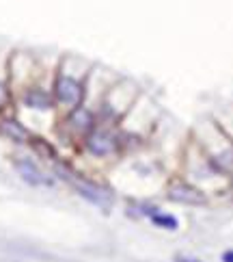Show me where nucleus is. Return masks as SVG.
Wrapping results in <instances>:
<instances>
[{
    "instance_id": "1",
    "label": "nucleus",
    "mask_w": 233,
    "mask_h": 262,
    "mask_svg": "<svg viewBox=\"0 0 233 262\" xmlns=\"http://www.w3.org/2000/svg\"><path fill=\"white\" fill-rule=\"evenodd\" d=\"M93 65L73 54H65L59 59L57 68L52 70L50 87L57 100L59 113L71 111L87 102V87Z\"/></svg>"
},
{
    "instance_id": "2",
    "label": "nucleus",
    "mask_w": 233,
    "mask_h": 262,
    "mask_svg": "<svg viewBox=\"0 0 233 262\" xmlns=\"http://www.w3.org/2000/svg\"><path fill=\"white\" fill-rule=\"evenodd\" d=\"M52 176L57 178V182H65L69 184L73 193L82 198L87 204L95 206L101 212H110L117 204V193L110 184H106L104 180H97V178H91L89 173L80 171L71 161H67L65 156H61L59 161H54L50 165Z\"/></svg>"
},
{
    "instance_id": "3",
    "label": "nucleus",
    "mask_w": 233,
    "mask_h": 262,
    "mask_svg": "<svg viewBox=\"0 0 233 262\" xmlns=\"http://www.w3.org/2000/svg\"><path fill=\"white\" fill-rule=\"evenodd\" d=\"M138 98H141V89H138L136 82L127 78H117L95 104L97 124L119 128Z\"/></svg>"
},
{
    "instance_id": "4",
    "label": "nucleus",
    "mask_w": 233,
    "mask_h": 262,
    "mask_svg": "<svg viewBox=\"0 0 233 262\" xmlns=\"http://www.w3.org/2000/svg\"><path fill=\"white\" fill-rule=\"evenodd\" d=\"M192 141L203 149V154L214 163L218 171H222L227 178L233 176V141L218 121L201 124V128L192 135Z\"/></svg>"
},
{
    "instance_id": "5",
    "label": "nucleus",
    "mask_w": 233,
    "mask_h": 262,
    "mask_svg": "<svg viewBox=\"0 0 233 262\" xmlns=\"http://www.w3.org/2000/svg\"><path fill=\"white\" fill-rule=\"evenodd\" d=\"M50 80H45V76L37 78L33 82H26L24 87L15 89V102H13V111L17 115H48L50 119L59 117V108H57V100L50 87Z\"/></svg>"
},
{
    "instance_id": "6",
    "label": "nucleus",
    "mask_w": 233,
    "mask_h": 262,
    "mask_svg": "<svg viewBox=\"0 0 233 262\" xmlns=\"http://www.w3.org/2000/svg\"><path fill=\"white\" fill-rule=\"evenodd\" d=\"M182 178H186V180L192 182L194 186H199V189L205 191L208 195L216 189V184H220V182L227 184V180H229L225 173L218 171L216 167H214V163L203 154V149L194 143L192 139L184 149Z\"/></svg>"
},
{
    "instance_id": "7",
    "label": "nucleus",
    "mask_w": 233,
    "mask_h": 262,
    "mask_svg": "<svg viewBox=\"0 0 233 262\" xmlns=\"http://www.w3.org/2000/svg\"><path fill=\"white\" fill-rule=\"evenodd\" d=\"M78 152L93 163H115L123 158L121 147V130L115 126L97 124L76 147Z\"/></svg>"
},
{
    "instance_id": "8",
    "label": "nucleus",
    "mask_w": 233,
    "mask_h": 262,
    "mask_svg": "<svg viewBox=\"0 0 233 262\" xmlns=\"http://www.w3.org/2000/svg\"><path fill=\"white\" fill-rule=\"evenodd\" d=\"M95 126H97L95 106L85 102V104H80L71 111L59 113L57 121H54V135H57L59 141H65L69 147H78L82 139Z\"/></svg>"
},
{
    "instance_id": "9",
    "label": "nucleus",
    "mask_w": 233,
    "mask_h": 262,
    "mask_svg": "<svg viewBox=\"0 0 233 262\" xmlns=\"http://www.w3.org/2000/svg\"><path fill=\"white\" fill-rule=\"evenodd\" d=\"M11 165L15 173L20 176V180L33 189H52L57 184V178L52 176V171L45 169L41 161H37L33 154H15L11 156Z\"/></svg>"
},
{
    "instance_id": "10",
    "label": "nucleus",
    "mask_w": 233,
    "mask_h": 262,
    "mask_svg": "<svg viewBox=\"0 0 233 262\" xmlns=\"http://www.w3.org/2000/svg\"><path fill=\"white\" fill-rule=\"evenodd\" d=\"M164 198L173 204H179V206H205L210 202L208 193L201 191L199 186H194L192 182H188L182 176H175V178L166 180Z\"/></svg>"
},
{
    "instance_id": "11",
    "label": "nucleus",
    "mask_w": 233,
    "mask_h": 262,
    "mask_svg": "<svg viewBox=\"0 0 233 262\" xmlns=\"http://www.w3.org/2000/svg\"><path fill=\"white\" fill-rule=\"evenodd\" d=\"M33 137V128L15 113V111H7L0 113V139H5L11 145L26 147Z\"/></svg>"
},
{
    "instance_id": "12",
    "label": "nucleus",
    "mask_w": 233,
    "mask_h": 262,
    "mask_svg": "<svg viewBox=\"0 0 233 262\" xmlns=\"http://www.w3.org/2000/svg\"><path fill=\"white\" fill-rule=\"evenodd\" d=\"M31 149V154L35 156V158H39L41 163H48V165H52L54 161H59L61 158V149H59V145L52 141V139H48L45 135H37V133H33V137H31V141H29V145H26Z\"/></svg>"
},
{
    "instance_id": "13",
    "label": "nucleus",
    "mask_w": 233,
    "mask_h": 262,
    "mask_svg": "<svg viewBox=\"0 0 233 262\" xmlns=\"http://www.w3.org/2000/svg\"><path fill=\"white\" fill-rule=\"evenodd\" d=\"M15 91L11 85V74H9V54L0 52V113L13 111Z\"/></svg>"
},
{
    "instance_id": "14",
    "label": "nucleus",
    "mask_w": 233,
    "mask_h": 262,
    "mask_svg": "<svg viewBox=\"0 0 233 262\" xmlns=\"http://www.w3.org/2000/svg\"><path fill=\"white\" fill-rule=\"evenodd\" d=\"M158 210H160V206H158L156 202H151V200H132L127 204L125 214L127 217H134V219H147L149 221V217Z\"/></svg>"
},
{
    "instance_id": "15",
    "label": "nucleus",
    "mask_w": 233,
    "mask_h": 262,
    "mask_svg": "<svg viewBox=\"0 0 233 262\" xmlns=\"http://www.w3.org/2000/svg\"><path fill=\"white\" fill-rule=\"evenodd\" d=\"M149 223H151L153 228L166 230V232H177V230H179V219H177L173 212H166V210H162V208L149 217Z\"/></svg>"
},
{
    "instance_id": "16",
    "label": "nucleus",
    "mask_w": 233,
    "mask_h": 262,
    "mask_svg": "<svg viewBox=\"0 0 233 262\" xmlns=\"http://www.w3.org/2000/svg\"><path fill=\"white\" fill-rule=\"evenodd\" d=\"M175 262H203V260L192 258V256H175Z\"/></svg>"
},
{
    "instance_id": "17",
    "label": "nucleus",
    "mask_w": 233,
    "mask_h": 262,
    "mask_svg": "<svg viewBox=\"0 0 233 262\" xmlns=\"http://www.w3.org/2000/svg\"><path fill=\"white\" fill-rule=\"evenodd\" d=\"M222 262H233V249H227L225 254H222Z\"/></svg>"
}]
</instances>
